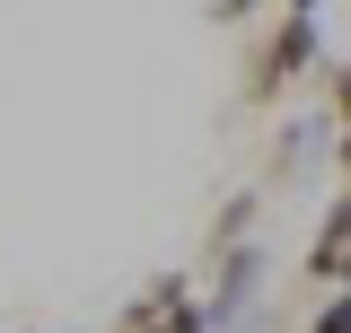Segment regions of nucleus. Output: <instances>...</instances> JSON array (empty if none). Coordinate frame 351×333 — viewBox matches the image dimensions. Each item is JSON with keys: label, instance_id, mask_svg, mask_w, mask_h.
<instances>
[{"label": "nucleus", "instance_id": "nucleus-5", "mask_svg": "<svg viewBox=\"0 0 351 333\" xmlns=\"http://www.w3.org/2000/svg\"><path fill=\"white\" fill-rule=\"evenodd\" d=\"M281 9H316V0H281Z\"/></svg>", "mask_w": 351, "mask_h": 333}, {"label": "nucleus", "instance_id": "nucleus-1", "mask_svg": "<svg viewBox=\"0 0 351 333\" xmlns=\"http://www.w3.org/2000/svg\"><path fill=\"white\" fill-rule=\"evenodd\" d=\"M316 71V9H281V27L246 53V106H272L290 97V79Z\"/></svg>", "mask_w": 351, "mask_h": 333}, {"label": "nucleus", "instance_id": "nucleus-2", "mask_svg": "<svg viewBox=\"0 0 351 333\" xmlns=\"http://www.w3.org/2000/svg\"><path fill=\"white\" fill-rule=\"evenodd\" d=\"M114 333H211V307L184 290V281H149V290L123 307Z\"/></svg>", "mask_w": 351, "mask_h": 333}, {"label": "nucleus", "instance_id": "nucleus-4", "mask_svg": "<svg viewBox=\"0 0 351 333\" xmlns=\"http://www.w3.org/2000/svg\"><path fill=\"white\" fill-rule=\"evenodd\" d=\"M325 97H334V158H343V175H351V62L325 71Z\"/></svg>", "mask_w": 351, "mask_h": 333}, {"label": "nucleus", "instance_id": "nucleus-3", "mask_svg": "<svg viewBox=\"0 0 351 333\" xmlns=\"http://www.w3.org/2000/svg\"><path fill=\"white\" fill-rule=\"evenodd\" d=\"M307 281H351V193L325 210V228L307 237Z\"/></svg>", "mask_w": 351, "mask_h": 333}]
</instances>
